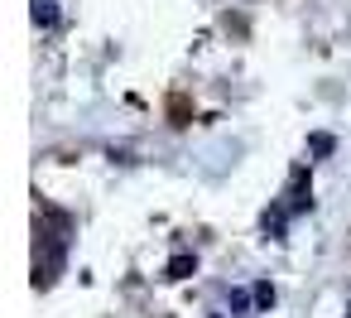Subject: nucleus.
Here are the masks:
<instances>
[{
  "label": "nucleus",
  "instance_id": "nucleus-2",
  "mask_svg": "<svg viewBox=\"0 0 351 318\" xmlns=\"http://www.w3.org/2000/svg\"><path fill=\"white\" fill-rule=\"evenodd\" d=\"M193 270H197V260H193V255H173V260H169V270H164V275H169V280H188V275H193Z\"/></svg>",
  "mask_w": 351,
  "mask_h": 318
},
{
  "label": "nucleus",
  "instance_id": "nucleus-3",
  "mask_svg": "<svg viewBox=\"0 0 351 318\" xmlns=\"http://www.w3.org/2000/svg\"><path fill=\"white\" fill-rule=\"evenodd\" d=\"M226 304H231L236 313H245V308H250V294H245V289H226Z\"/></svg>",
  "mask_w": 351,
  "mask_h": 318
},
{
  "label": "nucleus",
  "instance_id": "nucleus-1",
  "mask_svg": "<svg viewBox=\"0 0 351 318\" xmlns=\"http://www.w3.org/2000/svg\"><path fill=\"white\" fill-rule=\"evenodd\" d=\"M34 25H44V30L58 25V5H53V0H34Z\"/></svg>",
  "mask_w": 351,
  "mask_h": 318
},
{
  "label": "nucleus",
  "instance_id": "nucleus-4",
  "mask_svg": "<svg viewBox=\"0 0 351 318\" xmlns=\"http://www.w3.org/2000/svg\"><path fill=\"white\" fill-rule=\"evenodd\" d=\"M308 145H313V155H332V135H313Z\"/></svg>",
  "mask_w": 351,
  "mask_h": 318
},
{
  "label": "nucleus",
  "instance_id": "nucleus-5",
  "mask_svg": "<svg viewBox=\"0 0 351 318\" xmlns=\"http://www.w3.org/2000/svg\"><path fill=\"white\" fill-rule=\"evenodd\" d=\"M255 304H274V284H255Z\"/></svg>",
  "mask_w": 351,
  "mask_h": 318
}]
</instances>
